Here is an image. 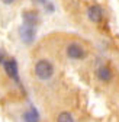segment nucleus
<instances>
[{"mask_svg":"<svg viewBox=\"0 0 119 122\" xmlns=\"http://www.w3.org/2000/svg\"><path fill=\"white\" fill-rule=\"evenodd\" d=\"M2 2H3V3H6V5H10V3H13V2H15V0H2Z\"/></svg>","mask_w":119,"mask_h":122,"instance_id":"nucleus-10","label":"nucleus"},{"mask_svg":"<svg viewBox=\"0 0 119 122\" xmlns=\"http://www.w3.org/2000/svg\"><path fill=\"white\" fill-rule=\"evenodd\" d=\"M97 77L103 81H109L112 79V71L108 68V67H100L97 70Z\"/></svg>","mask_w":119,"mask_h":122,"instance_id":"nucleus-7","label":"nucleus"},{"mask_svg":"<svg viewBox=\"0 0 119 122\" xmlns=\"http://www.w3.org/2000/svg\"><path fill=\"white\" fill-rule=\"evenodd\" d=\"M19 35H20V39L26 44H31L34 39H35V29L34 26H29V25H22L20 29H19Z\"/></svg>","mask_w":119,"mask_h":122,"instance_id":"nucleus-2","label":"nucleus"},{"mask_svg":"<svg viewBox=\"0 0 119 122\" xmlns=\"http://www.w3.org/2000/svg\"><path fill=\"white\" fill-rule=\"evenodd\" d=\"M5 70L6 73L10 76L12 79L18 80V66H16V61L15 60H9V61H5Z\"/></svg>","mask_w":119,"mask_h":122,"instance_id":"nucleus-4","label":"nucleus"},{"mask_svg":"<svg viewBox=\"0 0 119 122\" xmlns=\"http://www.w3.org/2000/svg\"><path fill=\"white\" fill-rule=\"evenodd\" d=\"M67 54H68V57L76 58V60H79V58H83V57H84V51H83V48L80 47V45H77V44H71V45H68V48H67Z\"/></svg>","mask_w":119,"mask_h":122,"instance_id":"nucleus-3","label":"nucleus"},{"mask_svg":"<svg viewBox=\"0 0 119 122\" xmlns=\"http://www.w3.org/2000/svg\"><path fill=\"white\" fill-rule=\"evenodd\" d=\"M0 61H3V55H2V52H0Z\"/></svg>","mask_w":119,"mask_h":122,"instance_id":"nucleus-11","label":"nucleus"},{"mask_svg":"<svg viewBox=\"0 0 119 122\" xmlns=\"http://www.w3.org/2000/svg\"><path fill=\"white\" fill-rule=\"evenodd\" d=\"M35 73H36V76L39 79L47 80V79H50L51 76L54 74V67H52V64L50 63V61L41 60V61H38L36 66H35Z\"/></svg>","mask_w":119,"mask_h":122,"instance_id":"nucleus-1","label":"nucleus"},{"mask_svg":"<svg viewBox=\"0 0 119 122\" xmlns=\"http://www.w3.org/2000/svg\"><path fill=\"white\" fill-rule=\"evenodd\" d=\"M58 122H74V121H73V116L68 112H63V113L58 115Z\"/></svg>","mask_w":119,"mask_h":122,"instance_id":"nucleus-9","label":"nucleus"},{"mask_svg":"<svg viewBox=\"0 0 119 122\" xmlns=\"http://www.w3.org/2000/svg\"><path fill=\"white\" fill-rule=\"evenodd\" d=\"M22 18H23V23L29 25V26H35L38 22V16L35 12H25Z\"/></svg>","mask_w":119,"mask_h":122,"instance_id":"nucleus-6","label":"nucleus"},{"mask_svg":"<svg viewBox=\"0 0 119 122\" xmlns=\"http://www.w3.org/2000/svg\"><path fill=\"white\" fill-rule=\"evenodd\" d=\"M87 15H89V19L93 20V22H100V20H102V9H100L99 6H92V7H89Z\"/></svg>","mask_w":119,"mask_h":122,"instance_id":"nucleus-5","label":"nucleus"},{"mask_svg":"<svg viewBox=\"0 0 119 122\" xmlns=\"http://www.w3.org/2000/svg\"><path fill=\"white\" fill-rule=\"evenodd\" d=\"M23 119H25V122H38V119H39V116H38V112L34 109V108H31L25 115H23Z\"/></svg>","mask_w":119,"mask_h":122,"instance_id":"nucleus-8","label":"nucleus"}]
</instances>
